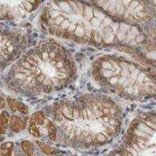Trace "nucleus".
<instances>
[{"label":"nucleus","mask_w":156,"mask_h":156,"mask_svg":"<svg viewBox=\"0 0 156 156\" xmlns=\"http://www.w3.org/2000/svg\"><path fill=\"white\" fill-rule=\"evenodd\" d=\"M6 129H7L6 125H3L0 123V134H5L6 133Z\"/></svg>","instance_id":"13"},{"label":"nucleus","mask_w":156,"mask_h":156,"mask_svg":"<svg viewBox=\"0 0 156 156\" xmlns=\"http://www.w3.org/2000/svg\"><path fill=\"white\" fill-rule=\"evenodd\" d=\"M48 30H49V33L51 34H55V31H56V28H55V27H53V26H51V27H49V29H48Z\"/></svg>","instance_id":"18"},{"label":"nucleus","mask_w":156,"mask_h":156,"mask_svg":"<svg viewBox=\"0 0 156 156\" xmlns=\"http://www.w3.org/2000/svg\"><path fill=\"white\" fill-rule=\"evenodd\" d=\"M29 132L32 136H35V137H40V136H41V133H40L39 129L37 127V126H29Z\"/></svg>","instance_id":"11"},{"label":"nucleus","mask_w":156,"mask_h":156,"mask_svg":"<svg viewBox=\"0 0 156 156\" xmlns=\"http://www.w3.org/2000/svg\"><path fill=\"white\" fill-rule=\"evenodd\" d=\"M14 156H19V155H18L17 154H15V155H14Z\"/></svg>","instance_id":"19"},{"label":"nucleus","mask_w":156,"mask_h":156,"mask_svg":"<svg viewBox=\"0 0 156 156\" xmlns=\"http://www.w3.org/2000/svg\"><path fill=\"white\" fill-rule=\"evenodd\" d=\"M45 122V116L42 112H37L32 115L30 119V126H42Z\"/></svg>","instance_id":"2"},{"label":"nucleus","mask_w":156,"mask_h":156,"mask_svg":"<svg viewBox=\"0 0 156 156\" xmlns=\"http://www.w3.org/2000/svg\"><path fill=\"white\" fill-rule=\"evenodd\" d=\"M47 129H48V136H49V138L51 140H55L57 138L56 135V129H55V126L51 121H48V123H47Z\"/></svg>","instance_id":"6"},{"label":"nucleus","mask_w":156,"mask_h":156,"mask_svg":"<svg viewBox=\"0 0 156 156\" xmlns=\"http://www.w3.org/2000/svg\"><path fill=\"white\" fill-rule=\"evenodd\" d=\"M36 143H37V145L39 146V147H40V149L41 150V151H42L43 153H44L45 154H47V155H48V156L52 155V154L55 152V148L51 147V146L48 145V144H44V143H43V142L37 140V141H36Z\"/></svg>","instance_id":"4"},{"label":"nucleus","mask_w":156,"mask_h":156,"mask_svg":"<svg viewBox=\"0 0 156 156\" xmlns=\"http://www.w3.org/2000/svg\"><path fill=\"white\" fill-rule=\"evenodd\" d=\"M61 26H62V28H66V27H67L69 26V21L66 20H64L62 23H61Z\"/></svg>","instance_id":"17"},{"label":"nucleus","mask_w":156,"mask_h":156,"mask_svg":"<svg viewBox=\"0 0 156 156\" xmlns=\"http://www.w3.org/2000/svg\"><path fill=\"white\" fill-rule=\"evenodd\" d=\"M16 111H19V112H21V113H28V108H27V106L25 105V104H23V103L20 102V101H17V102H16Z\"/></svg>","instance_id":"8"},{"label":"nucleus","mask_w":156,"mask_h":156,"mask_svg":"<svg viewBox=\"0 0 156 156\" xmlns=\"http://www.w3.org/2000/svg\"><path fill=\"white\" fill-rule=\"evenodd\" d=\"M63 20H64L63 18L61 17V16H59V17H57L54 20V23H55V24H61Z\"/></svg>","instance_id":"16"},{"label":"nucleus","mask_w":156,"mask_h":156,"mask_svg":"<svg viewBox=\"0 0 156 156\" xmlns=\"http://www.w3.org/2000/svg\"><path fill=\"white\" fill-rule=\"evenodd\" d=\"M83 15L85 16V18L88 20H90L93 17V10L91 8L88 7V6H85L84 9H83Z\"/></svg>","instance_id":"10"},{"label":"nucleus","mask_w":156,"mask_h":156,"mask_svg":"<svg viewBox=\"0 0 156 156\" xmlns=\"http://www.w3.org/2000/svg\"><path fill=\"white\" fill-rule=\"evenodd\" d=\"M13 143L6 142L0 145V155L1 156H12Z\"/></svg>","instance_id":"3"},{"label":"nucleus","mask_w":156,"mask_h":156,"mask_svg":"<svg viewBox=\"0 0 156 156\" xmlns=\"http://www.w3.org/2000/svg\"><path fill=\"white\" fill-rule=\"evenodd\" d=\"M9 128L13 132H20L24 129V122L20 117L14 115L12 116L9 119Z\"/></svg>","instance_id":"1"},{"label":"nucleus","mask_w":156,"mask_h":156,"mask_svg":"<svg viewBox=\"0 0 156 156\" xmlns=\"http://www.w3.org/2000/svg\"><path fill=\"white\" fill-rule=\"evenodd\" d=\"M20 147L27 156H33L34 149H33V144L29 140H23L21 142Z\"/></svg>","instance_id":"5"},{"label":"nucleus","mask_w":156,"mask_h":156,"mask_svg":"<svg viewBox=\"0 0 156 156\" xmlns=\"http://www.w3.org/2000/svg\"><path fill=\"white\" fill-rule=\"evenodd\" d=\"M10 119V115L9 112L6 111H3L0 114V123L3 125H6L9 122Z\"/></svg>","instance_id":"7"},{"label":"nucleus","mask_w":156,"mask_h":156,"mask_svg":"<svg viewBox=\"0 0 156 156\" xmlns=\"http://www.w3.org/2000/svg\"><path fill=\"white\" fill-rule=\"evenodd\" d=\"M94 139L98 142H105V140H106V137H105V135L101 133H98L97 134L95 135Z\"/></svg>","instance_id":"12"},{"label":"nucleus","mask_w":156,"mask_h":156,"mask_svg":"<svg viewBox=\"0 0 156 156\" xmlns=\"http://www.w3.org/2000/svg\"><path fill=\"white\" fill-rule=\"evenodd\" d=\"M6 101H7L8 105H9V108H10V109L12 110V112H16V102H17V101H16V99H14V98H10V97H8Z\"/></svg>","instance_id":"9"},{"label":"nucleus","mask_w":156,"mask_h":156,"mask_svg":"<svg viewBox=\"0 0 156 156\" xmlns=\"http://www.w3.org/2000/svg\"><path fill=\"white\" fill-rule=\"evenodd\" d=\"M62 37H63V38L69 39L71 37V33L69 32V30H65V31H63V33H62Z\"/></svg>","instance_id":"14"},{"label":"nucleus","mask_w":156,"mask_h":156,"mask_svg":"<svg viewBox=\"0 0 156 156\" xmlns=\"http://www.w3.org/2000/svg\"><path fill=\"white\" fill-rule=\"evenodd\" d=\"M5 101L3 98L0 96V110L2 109V108L5 107Z\"/></svg>","instance_id":"15"}]
</instances>
